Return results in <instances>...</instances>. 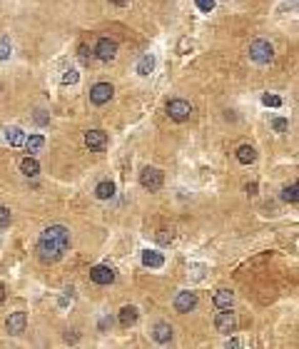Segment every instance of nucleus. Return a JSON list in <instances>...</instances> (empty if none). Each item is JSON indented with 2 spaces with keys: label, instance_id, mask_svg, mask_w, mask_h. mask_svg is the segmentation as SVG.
Instances as JSON below:
<instances>
[{
  "label": "nucleus",
  "instance_id": "f257e3e1",
  "mask_svg": "<svg viewBox=\"0 0 299 349\" xmlns=\"http://www.w3.org/2000/svg\"><path fill=\"white\" fill-rule=\"evenodd\" d=\"M68 247H70V230L65 225H53L40 234L37 254H40L42 262H57Z\"/></svg>",
  "mask_w": 299,
  "mask_h": 349
},
{
  "label": "nucleus",
  "instance_id": "f03ea898",
  "mask_svg": "<svg viewBox=\"0 0 299 349\" xmlns=\"http://www.w3.org/2000/svg\"><path fill=\"white\" fill-rule=\"evenodd\" d=\"M249 58L254 60L257 65H267V62H272V58H274V48H272L267 40H254V42L249 45Z\"/></svg>",
  "mask_w": 299,
  "mask_h": 349
},
{
  "label": "nucleus",
  "instance_id": "7ed1b4c3",
  "mask_svg": "<svg viewBox=\"0 0 299 349\" xmlns=\"http://www.w3.org/2000/svg\"><path fill=\"white\" fill-rule=\"evenodd\" d=\"M162 182H165V177L162 172L157 170V167H145L142 172H140V185L150 190V192H157L160 187H162Z\"/></svg>",
  "mask_w": 299,
  "mask_h": 349
},
{
  "label": "nucleus",
  "instance_id": "20e7f679",
  "mask_svg": "<svg viewBox=\"0 0 299 349\" xmlns=\"http://www.w3.org/2000/svg\"><path fill=\"white\" fill-rule=\"evenodd\" d=\"M167 113H169V117L175 120V122H185L187 117L192 115V105L187 102V100H169L167 102Z\"/></svg>",
  "mask_w": 299,
  "mask_h": 349
},
{
  "label": "nucleus",
  "instance_id": "39448f33",
  "mask_svg": "<svg viewBox=\"0 0 299 349\" xmlns=\"http://www.w3.org/2000/svg\"><path fill=\"white\" fill-rule=\"evenodd\" d=\"M215 330L220 332V334H232V332H237V317H234L229 310L220 312L217 319H215Z\"/></svg>",
  "mask_w": 299,
  "mask_h": 349
},
{
  "label": "nucleus",
  "instance_id": "423d86ee",
  "mask_svg": "<svg viewBox=\"0 0 299 349\" xmlns=\"http://www.w3.org/2000/svg\"><path fill=\"white\" fill-rule=\"evenodd\" d=\"M112 85L110 82H97V85H93V90H90V102L93 105H105V102H110L112 97Z\"/></svg>",
  "mask_w": 299,
  "mask_h": 349
},
{
  "label": "nucleus",
  "instance_id": "0eeeda50",
  "mask_svg": "<svg viewBox=\"0 0 299 349\" xmlns=\"http://www.w3.org/2000/svg\"><path fill=\"white\" fill-rule=\"evenodd\" d=\"M115 53H117V42L110 38H100L97 40V45H95V55L100 60H112L115 58Z\"/></svg>",
  "mask_w": 299,
  "mask_h": 349
},
{
  "label": "nucleus",
  "instance_id": "6e6552de",
  "mask_svg": "<svg viewBox=\"0 0 299 349\" xmlns=\"http://www.w3.org/2000/svg\"><path fill=\"white\" fill-rule=\"evenodd\" d=\"M197 307V294L195 292H180L177 297H175V310L177 312H192Z\"/></svg>",
  "mask_w": 299,
  "mask_h": 349
},
{
  "label": "nucleus",
  "instance_id": "1a4fd4ad",
  "mask_svg": "<svg viewBox=\"0 0 299 349\" xmlns=\"http://www.w3.org/2000/svg\"><path fill=\"white\" fill-rule=\"evenodd\" d=\"M90 279L95 285H112L115 282V272L110 267H105V265H97V267L90 270Z\"/></svg>",
  "mask_w": 299,
  "mask_h": 349
},
{
  "label": "nucleus",
  "instance_id": "9d476101",
  "mask_svg": "<svg viewBox=\"0 0 299 349\" xmlns=\"http://www.w3.org/2000/svg\"><path fill=\"white\" fill-rule=\"evenodd\" d=\"M5 327H8L10 334H23L25 327H28V317H25V312H13V314L8 317Z\"/></svg>",
  "mask_w": 299,
  "mask_h": 349
},
{
  "label": "nucleus",
  "instance_id": "9b49d317",
  "mask_svg": "<svg viewBox=\"0 0 299 349\" xmlns=\"http://www.w3.org/2000/svg\"><path fill=\"white\" fill-rule=\"evenodd\" d=\"M85 145H88L90 150H105V145H108V135H105L102 130H90V133L85 135Z\"/></svg>",
  "mask_w": 299,
  "mask_h": 349
},
{
  "label": "nucleus",
  "instance_id": "f8f14e48",
  "mask_svg": "<svg viewBox=\"0 0 299 349\" xmlns=\"http://www.w3.org/2000/svg\"><path fill=\"white\" fill-rule=\"evenodd\" d=\"M212 302H215V307H217V310H229V307L234 304V294H232L229 290H217V292H215V299H212Z\"/></svg>",
  "mask_w": 299,
  "mask_h": 349
},
{
  "label": "nucleus",
  "instance_id": "ddd939ff",
  "mask_svg": "<svg viewBox=\"0 0 299 349\" xmlns=\"http://www.w3.org/2000/svg\"><path fill=\"white\" fill-rule=\"evenodd\" d=\"M142 265H145V267H152V270H160V267L165 265V257L160 252H155V250H145V252H142Z\"/></svg>",
  "mask_w": 299,
  "mask_h": 349
},
{
  "label": "nucleus",
  "instance_id": "4468645a",
  "mask_svg": "<svg viewBox=\"0 0 299 349\" xmlns=\"http://www.w3.org/2000/svg\"><path fill=\"white\" fill-rule=\"evenodd\" d=\"M152 337H155V342H160V344H167V342H172V327H169L167 322H160V324H155V332H152Z\"/></svg>",
  "mask_w": 299,
  "mask_h": 349
},
{
  "label": "nucleus",
  "instance_id": "2eb2a0df",
  "mask_svg": "<svg viewBox=\"0 0 299 349\" xmlns=\"http://www.w3.org/2000/svg\"><path fill=\"white\" fill-rule=\"evenodd\" d=\"M20 172L23 174H28V177H35L37 172H40V165H37V160L35 157H23L20 160Z\"/></svg>",
  "mask_w": 299,
  "mask_h": 349
},
{
  "label": "nucleus",
  "instance_id": "dca6fc26",
  "mask_svg": "<svg viewBox=\"0 0 299 349\" xmlns=\"http://www.w3.org/2000/svg\"><path fill=\"white\" fill-rule=\"evenodd\" d=\"M5 142H10L13 147H20V145H25V133L20 127H8L5 130Z\"/></svg>",
  "mask_w": 299,
  "mask_h": 349
},
{
  "label": "nucleus",
  "instance_id": "f3484780",
  "mask_svg": "<svg viewBox=\"0 0 299 349\" xmlns=\"http://www.w3.org/2000/svg\"><path fill=\"white\" fill-rule=\"evenodd\" d=\"M152 70H155V55H152V53H145L142 58L137 60V73H140V75H150Z\"/></svg>",
  "mask_w": 299,
  "mask_h": 349
},
{
  "label": "nucleus",
  "instance_id": "a211bd4d",
  "mask_svg": "<svg viewBox=\"0 0 299 349\" xmlns=\"http://www.w3.org/2000/svg\"><path fill=\"white\" fill-rule=\"evenodd\" d=\"M25 147H28V152H30V155H35V152H40V150L45 147V137H42V135L25 137Z\"/></svg>",
  "mask_w": 299,
  "mask_h": 349
},
{
  "label": "nucleus",
  "instance_id": "6ab92c4d",
  "mask_svg": "<svg viewBox=\"0 0 299 349\" xmlns=\"http://www.w3.org/2000/svg\"><path fill=\"white\" fill-rule=\"evenodd\" d=\"M137 322V310L135 307H122L120 310V324L122 327H132Z\"/></svg>",
  "mask_w": 299,
  "mask_h": 349
},
{
  "label": "nucleus",
  "instance_id": "aec40b11",
  "mask_svg": "<svg viewBox=\"0 0 299 349\" xmlns=\"http://www.w3.org/2000/svg\"><path fill=\"white\" fill-rule=\"evenodd\" d=\"M237 160H240L242 165H252V162L257 160V152H254V147H249V145H242V147L237 150Z\"/></svg>",
  "mask_w": 299,
  "mask_h": 349
},
{
  "label": "nucleus",
  "instance_id": "412c9836",
  "mask_svg": "<svg viewBox=\"0 0 299 349\" xmlns=\"http://www.w3.org/2000/svg\"><path fill=\"white\" fill-rule=\"evenodd\" d=\"M95 194H97V200H110L112 194H115V185H112L110 180H105V182H100L95 187Z\"/></svg>",
  "mask_w": 299,
  "mask_h": 349
},
{
  "label": "nucleus",
  "instance_id": "4be33fe9",
  "mask_svg": "<svg viewBox=\"0 0 299 349\" xmlns=\"http://www.w3.org/2000/svg\"><path fill=\"white\" fill-rule=\"evenodd\" d=\"M10 53H13V42H10L8 35H3V38H0V60H8Z\"/></svg>",
  "mask_w": 299,
  "mask_h": 349
},
{
  "label": "nucleus",
  "instance_id": "5701e85b",
  "mask_svg": "<svg viewBox=\"0 0 299 349\" xmlns=\"http://www.w3.org/2000/svg\"><path fill=\"white\" fill-rule=\"evenodd\" d=\"M282 200L294 205V202L299 200V197H297V185H289V187H284V190H282Z\"/></svg>",
  "mask_w": 299,
  "mask_h": 349
},
{
  "label": "nucleus",
  "instance_id": "b1692460",
  "mask_svg": "<svg viewBox=\"0 0 299 349\" xmlns=\"http://www.w3.org/2000/svg\"><path fill=\"white\" fill-rule=\"evenodd\" d=\"M77 80H80L77 70H73V68H70V70H65V75H62V85H75Z\"/></svg>",
  "mask_w": 299,
  "mask_h": 349
},
{
  "label": "nucleus",
  "instance_id": "393cba45",
  "mask_svg": "<svg viewBox=\"0 0 299 349\" xmlns=\"http://www.w3.org/2000/svg\"><path fill=\"white\" fill-rule=\"evenodd\" d=\"M262 102H264L267 107H280V105H282L280 97H277V95H269V93H267V95H262Z\"/></svg>",
  "mask_w": 299,
  "mask_h": 349
},
{
  "label": "nucleus",
  "instance_id": "a878e982",
  "mask_svg": "<svg viewBox=\"0 0 299 349\" xmlns=\"http://www.w3.org/2000/svg\"><path fill=\"white\" fill-rule=\"evenodd\" d=\"M10 220H13V214L8 207H0V227H8L10 225Z\"/></svg>",
  "mask_w": 299,
  "mask_h": 349
},
{
  "label": "nucleus",
  "instance_id": "bb28decb",
  "mask_svg": "<svg viewBox=\"0 0 299 349\" xmlns=\"http://www.w3.org/2000/svg\"><path fill=\"white\" fill-rule=\"evenodd\" d=\"M195 5H197L202 13H209V10H215V0H195Z\"/></svg>",
  "mask_w": 299,
  "mask_h": 349
},
{
  "label": "nucleus",
  "instance_id": "cd10ccee",
  "mask_svg": "<svg viewBox=\"0 0 299 349\" xmlns=\"http://www.w3.org/2000/svg\"><path fill=\"white\" fill-rule=\"evenodd\" d=\"M272 127H274L277 133H287V127H289V122H287L284 117H277V120H272Z\"/></svg>",
  "mask_w": 299,
  "mask_h": 349
},
{
  "label": "nucleus",
  "instance_id": "c85d7f7f",
  "mask_svg": "<svg viewBox=\"0 0 299 349\" xmlns=\"http://www.w3.org/2000/svg\"><path fill=\"white\" fill-rule=\"evenodd\" d=\"M157 242H160V245H169V242H172V232H169V230H160V232H157Z\"/></svg>",
  "mask_w": 299,
  "mask_h": 349
},
{
  "label": "nucleus",
  "instance_id": "c756f323",
  "mask_svg": "<svg viewBox=\"0 0 299 349\" xmlns=\"http://www.w3.org/2000/svg\"><path fill=\"white\" fill-rule=\"evenodd\" d=\"M35 122H40V125H45V122H48V115H45L42 110H37V113H35Z\"/></svg>",
  "mask_w": 299,
  "mask_h": 349
},
{
  "label": "nucleus",
  "instance_id": "7c9ffc66",
  "mask_svg": "<svg viewBox=\"0 0 299 349\" xmlns=\"http://www.w3.org/2000/svg\"><path fill=\"white\" fill-rule=\"evenodd\" d=\"M110 324H112V319H110V317H102V319H100V330H102V332L108 330Z\"/></svg>",
  "mask_w": 299,
  "mask_h": 349
},
{
  "label": "nucleus",
  "instance_id": "2f4dec72",
  "mask_svg": "<svg viewBox=\"0 0 299 349\" xmlns=\"http://www.w3.org/2000/svg\"><path fill=\"white\" fill-rule=\"evenodd\" d=\"M80 58H82V60H88V58H90V53H88V48H85V45L80 48Z\"/></svg>",
  "mask_w": 299,
  "mask_h": 349
},
{
  "label": "nucleus",
  "instance_id": "473e14b6",
  "mask_svg": "<svg viewBox=\"0 0 299 349\" xmlns=\"http://www.w3.org/2000/svg\"><path fill=\"white\" fill-rule=\"evenodd\" d=\"M247 192L254 194V192H257V185H254V182H252V185H247Z\"/></svg>",
  "mask_w": 299,
  "mask_h": 349
},
{
  "label": "nucleus",
  "instance_id": "72a5a7b5",
  "mask_svg": "<svg viewBox=\"0 0 299 349\" xmlns=\"http://www.w3.org/2000/svg\"><path fill=\"white\" fill-rule=\"evenodd\" d=\"M112 5H120V8H122V5H127V0H110Z\"/></svg>",
  "mask_w": 299,
  "mask_h": 349
},
{
  "label": "nucleus",
  "instance_id": "f704fd0d",
  "mask_svg": "<svg viewBox=\"0 0 299 349\" xmlns=\"http://www.w3.org/2000/svg\"><path fill=\"white\" fill-rule=\"evenodd\" d=\"M3 302H5V287L0 285V304H3Z\"/></svg>",
  "mask_w": 299,
  "mask_h": 349
},
{
  "label": "nucleus",
  "instance_id": "c9c22d12",
  "mask_svg": "<svg viewBox=\"0 0 299 349\" xmlns=\"http://www.w3.org/2000/svg\"><path fill=\"white\" fill-rule=\"evenodd\" d=\"M0 93H3V85H0Z\"/></svg>",
  "mask_w": 299,
  "mask_h": 349
}]
</instances>
